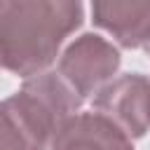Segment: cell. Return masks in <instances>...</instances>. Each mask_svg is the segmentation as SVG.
<instances>
[{
    "label": "cell",
    "instance_id": "cell-1",
    "mask_svg": "<svg viewBox=\"0 0 150 150\" xmlns=\"http://www.w3.org/2000/svg\"><path fill=\"white\" fill-rule=\"evenodd\" d=\"M82 21V2L0 0V70L23 80L52 70L66 38Z\"/></svg>",
    "mask_w": 150,
    "mask_h": 150
},
{
    "label": "cell",
    "instance_id": "cell-2",
    "mask_svg": "<svg viewBox=\"0 0 150 150\" xmlns=\"http://www.w3.org/2000/svg\"><path fill=\"white\" fill-rule=\"evenodd\" d=\"M82 103L56 70L23 80L19 91L0 101V150H52Z\"/></svg>",
    "mask_w": 150,
    "mask_h": 150
},
{
    "label": "cell",
    "instance_id": "cell-3",
    "mask_svg": "<svg viewBox=\"0 0 150 150\" xmlns=\"http://www.w3.org/2000/svg\"><path fill=\"white\" fill-rule=\"evenodd\" d=\"M120 63V49L110 40L96 33H84L61 52L54 70L82 101H94L115 80Z\"/></svg>",
    "mask_w": 150,
    "mask_h": 150
},
{
    "label": "cell",
    "instance_id": "cell-4",
    "mask_svg": "<svg viewBox=\"0 0 150 150\" xmlns=\"http://www.w3.org/2000/svg\"><path fill=\"white\" fill-rule=\"evenodd\" d=\"M91 110L136 141L150 131V77L143 73L117 75L94 101Z\"/></svg>",
    "mask_w": 150,
    "mask_h": 150
},
{
    "label": "cell",
    "instance_id": "cell-5",
    "mask_svg": "<svg viewBox=\"0 0 150 150\" xmlns=\"http://www.w3.org/2000/svg\"><path fill=\"white\" fill-rule=\"evenodd\" d=\"M91 21L124 49H143L150 42V0L91 2Z\"/></svg>",
    "mask_w": 150,
    "mask_h": 150
},
{
    "label": "cell",
    "instance_id": "cell-6",
    "mask_svg": "<svg viewBox=\"0 0 150 150\" xmlns=\"http://www.w3.org/2000/svg\"><path fill=\"white\" fill-rule=\"evenodd\" d=\"M52 150H134V141L112 122L89 110L80 112L63 127Z\"/></svg>",
    "mask_w": 150,
    "mask_h": 150
},
{
    "label": "cell",
    "instance_id": "cell-7",
    "mask_svg": "<svg viewBox=\"0 0 150 150\" xmlns=\"http://www.w3.org/2000/svg\"><path fill=\"white\" fill-rule=\"evenodd\" d=\"M143 52H145V54H148V56H150V42H148V45H145V47H143Z\"/></svg>",
    "mask_w": 150,
    "mask_h": 150
}]
</instances>
